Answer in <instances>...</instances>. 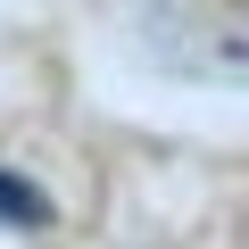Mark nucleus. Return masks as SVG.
<instances>
[{
  "mask_svg": "<svg viewBox=\"0 0 249 249\" xmlns=\"http://www.w3.org/2000/svg\"><path fill=\"white\" fill-rule=\"evenodd\" d=\"M0 224H17V232H42V224H50L42 183H25L17 166H0Z\"/></svg>",
  "mask_w": 249,
  "mask_h": 249,
  "instance_id": "obj_1",
  "label": "nucleus"
}]
</instances>
